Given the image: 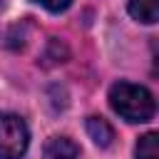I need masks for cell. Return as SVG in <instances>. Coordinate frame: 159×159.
Here are the masks:
<instances>
[{
	"label": "cell",
	"mask_w": 159,
	"mask_h": 159,
	"mask_svg": "<svg viewBox=\"0 0 159 159\" xmlns=\"http://www.w3.org/2000/svg\"><path fill=\"white\" fill-rule=\"evenodd\" d=\"M109 104L124 122H132V124L149 122L157 109L152 92L147 87L132 84V82H117L109 89Z\"/></svg>",
	"instance_id": "obj_1"
},
{
	"label": "cell",
	"mask_w": 159,
	"mask_h": 159,
	"mask_svg": "<svg viewBox=\"0 0 159 159\" xmlns=\"http://www.w3.org/2000/svg\"><path fill=\"white\" fill-rule=\"evenodd\" d=\"M30 132L22 117L0 112V159H20L27 152Z\"/></svg>",
	"instance_id": "obj_2"
},
{
	"label": "cell",
	"mask_w": 159,
	"mask_h": 159,
	"mask_svg": "<svg viewBox=\"0 0 159 159\" xmlns=\"http://www.w3.org/2000/svg\"><path fill=\"white\" fill-rule=\"evenodd\" d=\"M77 157H80V147L70 137H52L42 152V159H77Z\"/></svg>",
	"instance_id": "obj_3"
},
{
	"label": "cell",
	"mask_w": 159,
	"mask_h": 159,
	"mask_svg": "<svg viewBox=\"0 0 159 159\" xmlns=\"http://www.w3.org/2000/svg\"><path fill=\"white\" fill-rule=\"evenodd\" d=\"M87 134H89V139L97 144V147H102V149H107L112 142H114V129L107 124V119H102V117H87Z\"/></svg>",
	"instance_id": "obj_4"
},
{
	"label": "cell",
	"mask_w": 159,
	"mask_h": 159,
	"mask_svg": "<svg viewBox=\"0 0 159 159\" xmlns=\"http://www.w3.org/2000/svg\"><path fill=\"white\" fill-rule=\"evenodd\" d=\"M129 15L144 25L159 20V0H129Z\"/></svg>",
	"instance_id": "obj_5"
},
{
	"label": "cell",
	"mask_w": 159,
	"mask_h": 159,
	"mask_svg": "<svg viewBox=\"0 0 159 159\" xmlns=\"http://www.w3.org/2000/svg\"><path fill=\"white\" fill-rule=\"evenodd\" d=\"M134 154H137V159H159V149H157V134H154V132L144 134V137L137 142Z\"/></svg>",
	"instance_id": "obj_6"
},
{
	"label": "cell",
	"mask_w": 159,
	"mask_h": 159,
	"mask_svg": "<svg viewBox=\"0 0 159 159\" xmlns=\"http://www.w3.org/2000/svg\"><path fill=\"white\" fill-rule=\"evenodd\" d=\"M32 2L42 5V7L50 10V12H62V10H67V7L72 5V0H32Z\"/></svg>",
	"instance_id": "obj_7"
}]
</instances>
